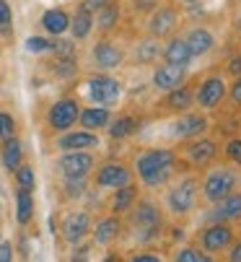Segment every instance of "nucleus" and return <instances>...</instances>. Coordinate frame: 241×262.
Here are the masks:
<instances>
[{"label":"nucleus","mask_w":241,"mask_h":262,"mask_svg":"<svg viewBox=\"0 0 241 262\" xmlns=\"http://www.w3.org/2000/svg\"><path fill=\"white\" fill-rule=\"evenodd\" d=\"M101 145V138L94 133V130H65V133H57L55 138V148L57 151H94V148Z\"/></svg>","instance_id":"412c9836"},{"label":"nucleus","mask_w":241,"mask_h":262,"mask_svg":"<svg viewBox=\"0 0 241 262\" xmlns=\"http://www.w3.org/2000/svg\"><path fill=\"white\" fill-rule=\"evenodd\" d=\"M221 138L205 133V135H197L192 140H184V143H177L174 151L182 161V169L184 171H203L208 169L210 164H215L221 159Z\"/></svg>","instance_id":"39448f33"},{"label":"nucleus","mask_w":241,"mask_h":262,"mask_svg":"<svg viewBox=\"0 0 241 262\" xmlns=\"http://www.w3.org/2000/svg\"><path fill=\"white\" fill-rule=\"evenodd\" d=\"M143 122L145 120L140 115H133V112H119V115H112V120L106 125V135L112 140H127V138L140 133Z\"/></svg>","instance_id":"4be33fe9"},{"label":"nucleus","mask_w":241,"mask_h":262,"mask_svg":"<svg viewBox=\"0 0 241 262\" xmlns=\"http://www.w3.org/2000/svg\"><path fill=\"white\" fill-rule=\"evenodd\" d=\"M68 31L73 34V39H75V42L89 39V36L96 31V29H94V13L86 11L83 6H78V8L70 13V29H68Z\"/></svg>","instance_id":"cd10ccee"},{"label":"nucleus","mask_w":241,"mask_h":262,"mask_svg":"<svg viewBox=\"0 0 241 262\" xmlns=\"http://www.w3.org/2000/svg\"><path fill=\"white\" fill-rule=\"evenodd\" d=\"M122 218H125V234L130 231V239L138 247H158V242L166 234L169 218L153 192H140V198Z\"/></svg>","instance_id":"f03ea898"},{"label":"nucleus","mask_w":241,"mask_h":262,"mask_svg":"<svg viewBox=\"0 0 241 262\" xmlns=\"http://www.w3.org/2000/svg\"><path fill=\"white\" fill-rule=\"evenodd\" d=\"M161 60L171 62V65H184V68H189L194 62V57L189 52V45L184 42V36L179 31L171 34L169 39H164V45H161Z\"/></svg>","instance_id":"5701e85b"},{"label":"nucleus","mask_w":241,"mask_h":262,"mask_svg":"<svg viewBox=\"0 0 241 262\" xmlns=\"http://www.w3.org/2000/svg\"><path fill=\"white\" fill-rule=\"evenodd\" d=\"M174 3H179V6L184 8V6H194V3H200V0H174Z\"/></svg>","instance_id":"09e8293b"},{"label":"nucleus","mask_w":241,"mask_h":262,"mask_svg":"<svg viewBox=\"0 0 241 262\" xmlns=\"http://www.w3.org/2000/svg\"><path fill=\"white\" fill-rule=\"evenodd\" d=\"M182 6L169 0V3H158L148 16H145V34L156 36V39H169L171 34H177L184 24H182Z\"/></svg>","instance_id":"1a4fd4ad"},{"label":"nucleus","mask_w":241,"mask_h":262,"mask_svg":"<svg viewBox=\"0 0 241 262\" xmlns=\"http://www.w3.org/2000/svg\"><path fill=\"white\" fill-rule=\"evenodd\" d=\"M179 34L189 45V52L194 60H203L218 50V34L208 24H187L184 29H179Z\"/></svg>","instance_id":"dca6fc26"},{"label":"nucleus","mask_w":241,"mask_h":262,"mask_svg":"<svg viewBox=\"0 0 241 262\" xmlns=\"http://www.w3.org/2000/svg\"><path fill=\"white\" fill-rule=\"evenodd\" d=\"M226 91H228V78L223 76V70L205 73V76L197 78V83H194V106L213 115V112L223 109Z\"/></svg>","instance_id":"0eeeda50"},{"label":"nucleus","mask_w":241,"mask_h":262,"mask_svg":"<svg viewBox=\"0 0 241 262\" xmlns=\"http://www.w3.org/2000/svg\"><path fill=\"white\" fill-rule=\"evenodd\" d=\"M0 143H3V138H0Z\"/></svg>","instance_id":"8fccbe9b"},{"label":"nucleus","mask_w":241,"mask_h":262,"mask_svg":"<svg viewBox=\"0 0 241 262\" xmlns=\"http://www.w3.org/2000/svg\"><path fill=\"white\" fill-rule=\"evenodd\" d=\"M197 213H203V223H215V221H223V223H233V226H241V190L231 192L228 198L208 205L205 210L200 208Z\"/></svg>","instance_id":"aec40b11"},{"label":"nucleus","mask_w":241,"mask_h":262,"mask_svg":"<svg viewBox=\"0 0 241 262\" xmlns=\"http://www.w3.org/2000/svg\"><path fill=\"white\" fill-rule=\"evenodd\" d=\"M50 52L52 57H75L78 47H75V39H65V34H62V36H52Z\"/></svg>","instance_id":"f704fd0d"},{"label":"nucleus","mask_w":241,"mask_h":262,"mask_svg":"<svg viewBox=\"0 0 241 262\" xmlns=\"http://www.w3.org/2000/svg\"><path fill=\"white\" fill-rule=\"evenodd\" d=\"M91 226H94V215L86 208H73L62 215L60 221V236L68 247L83 244L91 236Z\"/></svg>","instance_id":"4468645a"},{"label":"nucleus","mask_w":241,"mask_h":262,"mask_svg":"<svg viewBox=\"0 0 241 262\" xmlns=\"http://www.w3.org/2000/svg\"><path fill=\"white\" fill-rule=\"evenodd\" d=\"M194 83H197V78H187L182 86L166 91L164 99L153 104V117L166 120V117H171V115H179V112L192 109V106H194Z\"/></svg>","instance_id":"f8f14e48"},{"label":"nucleus","mask_w":241,"mask_h":262,"mask_svg":"<svg viewBox=\"0 0 241 262\" xmlns=\"http://www.w3.org/2000/svg\"><path fill=\"white\" fill-rule=\"evenodd\" d=\"M133 171L135 182L143 187V192L158 195L164 187L179 174L182 161L174 151V145H145L133 154Z\"/></svg>","instance_id":"f257e3e1"},{"label":"nucleus","mask_w":241,"mask_h":262,"mask_svg":"<svg viewBox=\"0 0 241 262\" xmlns=\"http://www.w3.org/2000/svg\"><path fill=\"white\" fill-rule=\"evenodd\" d=\"M89 179H62V198L65 200H80L86 195Z\"/></svg>","instance_id":"c9c22d12"},{"label":"nucleus","mask_w":241,"mask_h":262,"mask_svg":"<svg viewBox=\"0 0 241 262\" xmlns=\"http://www.w3.org/2000/svg\"><path fill=\"white\" fill-rule=\"evenodd\" d=\"M164 254L158 252V247H140L138 252L130 254V262H161Z\"/></svg>","instance_id":"a19ab883"},{"label":"nucleus","mask_w":241,"mask_h":262,"mask_svg":"<svg viewBox=\"0 0 241 262\" xmlns=\"http://www.w3.org/2000/svg\"><path fill=\"white\" fill-rule=\"evenodd\" d=\"M223 76L231 81V78H236V76H241V52H236V55H231L228 60H226V65H223Z\"/></svg>","instance_id":"37998d69"},{"label":"nucleus","mask_w":241,"mask_h":262,"mask_svg":"<svg viewBox=\"0 0 241 262\" xmlns=\"http://www.w3.org/2000/svg\"><path fill=\"white\" fill-rule=\"evenodd\" d=\"M221 159L241 169V135H233L221 145Z\"/></svg>","instance_id":"72a5a7b5"},{"label":"nucleus","mask_w":241,"mask_h":262,"mask_svg":"<svg viewBox=\"0 0 241 262\" xmlns=\"http://www.w3.org/2000/svg\"><path fill=\"white\" fill-rule=\"evenodd\" d=\"M161 39H156V36H150V34H145L143 39H138L135 42V50H133V60L138 62V65H153V62H158L161 60Z\"/></svg>","instance_id":"bb28decb"},{"label":"nucleus","mask_w":241,"mask_h":262,"mask_svg":"<svg viewBox=\"0 0 241 262\" xmlns=\"http://www.w3.org/2000/svg\"><path fill=\"white\" fill-rule=\"evenodd\" d=\"M39 26L47 36H62L70 29V13L65 8H47L39 18Z\"/></svg>","instance_id":"a878e982"},{"label":"nucleus","mask_w":241,"mask_h":262,"mask_svg":"<svg viewBox=\"0 0 241 262\" xmlns=\"http://www.w3.org/2000/svg\"><path fill=\"white\" fill-rule=\"evenodd\" d=\"M223 259H228V262H241V234H236V239H233V244L226 249Z\"/></svg>","instance_id":"c03bdc74"},{"label":"nucleus","mask_w":241,"mask_h":262,"mask_svg":"<svg viewBox=\"0 0 241 262\" xmlns=\"http://www.w3.org/2000/svg\"><path fill=\"white\" fill-rule=\"evenodd\" d=\"M119 21H122V6H119V0H114V3H109L94 13V29H99L104 36H109L119 26Z\"/></svg>","instance_id":"c85d7f7f"},{"label":"nucleus","mask_w":241,"mask_h":262,"mask_svg":"<svg viewBox=\"0 0 241 262\" xmlns=\"http://www.w3.org/2000/svg\"><path fill=\"white\" fill-rule=\"evenodd\" d=\"M241 190V169L218 159L208 169L200 171V203L203 208L228 198L231 192Z\"/></svg>","instance_id":"20e7f679"},{"label":"nucleus","mask_w":241,"mask_h":262,"mask_svg":"<svg viewBox=\"0 0 241 262\" xmlns=\"http://www.w3.org/2000/svg\"><path fill=\"white\" fill-rule=\"evenodd\" d=\"M187 78H189V68H184V65H171L164 60L150 65V86L158 94H166V91L182 86Z\"/></svg>","instance_id":"f3484780"},{"label":"nucleus","mask_w":241,"mask_h":262,"mask_svg":"<svg viewBox=\"0 0 241 262\" xmlns=\"http://www.w3.org/2000/svg\"><path fill=\"white\" fill-rule=\"evenodd\" d=\"M143 192V187L138 182H130L125 187H117V190H112V198H109V213H117V215H125L133 203L140 198Z\"/></svg>","instance_id":"b1692460"},{"label":"nucleus","mask_w":241,"mask_h":262,"mask_svg":"<svg viewBox=\"0 0 241 262\" xmlns=\"http://www.w3.org/2000/svg\"><path fill=\"white\" fill-rule=\"evenodd\" d=\"M171 259H174V262H213V257L205 254L194 242H192V244H184V247H177V249L171 252Z\"/></svg>","instance_id":"2f4dec72"},{"label":"nucleus","mask_w":241,"mask_h":262,"mask_svg":"<svg viewBox=\"0 0 241 262\" xmlns=\"http://www.w3.org/2000/svg\"><path fill=\"white\" fill-rule=\"evenodd\" d=\"M78 115H80V104L78 99L73 96H62L57 99L50 109H47V127L57 135V133H65L70 127L78 125Z\"/></svg>","instance_id":"a211bd4d"},{"label":"nucleus","mask_w":241,"mask_h":262,"mask_svg":"<svg viewBox=\"0 0 241 262\" xmlns=\"http://www.w3.org/2000/svg\"><path fill=\"white\" fill-rule=\"evenodd\" d=\"M31 218H34V195L31 190L16 187V221L21 226H29Z\"/></svg>","instance_id":"7c9ffc66"},{"label":"nucleus","mask_w":241,"mask_h":262,"mask_svg":"<svg viewBox=\"0 0 241 262\" xmlns=\"http://www.w3.org/2000/svg\"><path fill=\"white\" fill-rule=\"evenodd\" d=\"M127 62V47H122L112 36H101V39L91 47V65L99 73H114Z\"/></svg>","instance_id":"ddd939ff"},{"label":"nucleus","mask_w":241,"mask_h":262,"mask_svg":"<svg viewBox=\"0 0 241 262\" xmlns=\"http://www.w3.org/2000/svg\"><path fill=\"white\" fill-rule=\"evenodd\" d=\"M226 109H241V76L228 81V91H226Z\"/></svg>","instance_id":"58836bf2"},{"label":"nucleus","mask_w":241,"mask_h":262,"mask_svg":"<svg viewBox=\"0 0 241 262\" xmlns=\"http://www.w3.org/2000/svg\"><path fill=\"white\" fill-rule=\"evenodd\" d=\"M13 259V244L0 239V262H11Z\"/></svg>","instance_id":"49530a36"},{"label":"nucleus","mask_w":241,"mask_h":262,"mask_svg":"<svg viewBox=\"0 0 241 262\" xmlns=\"http://www.w3.org/2000/svg\"><path fill=\"white\" fill-rule=\"evenodd\" d=\"M0 161H3L6 171H11V174L24 164V143L18 140V135L0 143Z\"/></svg>","instance_id":"c756f323"},{"label":"nucleus","mask_w":241,"mask_h":262,"mask_svg":"<svg viewBox=\"0 0 241 262\" xmlns=\"http://www.w3.org/2000/svg\"><path fill=\"white\" fill-rule=\"evenodd\" d=\"M18 135V125H16V117L11 112H0V138L8 140V138H16Z\"/></svg>","instance_id":"ea45409f"},{"label":"nucleus","mask_w":241,"mask_h":262,"mask_svg":"<svg viewBox=\"0 0 241 262\" xmlns=\"http://www.w3.org/2000/svg\"><path fill=\"white\" fill-rule=\"evenodd\" d=\"M86 94H89V101L91 104H101V106H117L122 101V94H125V86L119 78H114L112 73H91L86 78Z\"/></svg>","instance_id":"9d476101"},{"label":"nucleus","mask_w":241,"mask_h":262,"mask_svg":"<svg viewBox=\"0 0 241 262\" xmlns=\"http://www.w3.org/2000/svg\"><path fill=\"white\" fill-rule=\"evenodd\" d=\"M231 26H233V31L241 36V0H238V6H236V11H233V18H231Z\"/></svg>","instance_id":"de8ad7c7"},{"label":"nucleus","mask_w":241,"mask_h":262,"mask_svg":"<svg viewBox=\"0 0 241 262\" xmlns=\"http://www.w3.org/2000/svg\"><path fill=\"white\" fill-rule=\"evenodd\" d=\"M213 130V122H210V115L203 109H187V112H179V115H171L164 120V140L177 145V143H184V140H192L197 135H205Z\"/></svg>","instance_id":"423d86ee"},{"label":"nucleus","mask_w":241,"mask_h":262,"mask_svg":"<svg viewBox=\"0 0 241 262\" xmlns=\"http://www.w3.org/2000/svg\"><path fill=\"white\" fill-rule=\"evenodd\" d=\"M161 205L169 221L184 223L189 221L203 203H200V174L197 171H179L164 190H161Z\"/></svg>","instance_id":"7ed1b4c3"},{"label":"nucleus","mask_w":241,"mask_h":262,"mask_svg":"<svg viewBox=\"0 0 241 262\" xmlns=\"http://www.w3.org/2000/svg\"><path fill=\"white\" fill-rule=\"evenodd\" d=\"M50 42H52V36H29L26 39V52H31V55L50 52Z\"/></svg>","instance_id":"79ce46f5"},{"label":"nucleus","mask_w":241,"mask_h":262,"mask_svg":"<svg viewBox=\"0 0 241 262\" xmlns=\"http://www.w3.org/2000/svg\"><path fill=\"white\" fill-rule=\"evenodd\" d=\"M236 234H238V226H233V223H223V221L203 223V226L197 229V234H194V244L205 254H210L213 259H218L233 244Z\"/></svg>","instance_id":"6e6552de"},{"label":"nucleus","mask_w":241,"mask_h":262,"mask_svg":"<svg viewBox=\"0 0 241 262\" xmlns=\"http://www.w3.org/2000/svg\"><path fill=\"white\" fill-rule=\"evenodd\" d=\"M13 179H16V187H24V190H31L36 187V174H34V166L31 164H21L16 171H13Z\"/></svg>","instance_id":"4c0bfd02"},{"label":"nucleus","mask_w":241,"mask_h":262,"mask_svg":"<svg viewBox=\"0 0 241 262\" xmlns=\"http://www.w3.org/2000/svg\"><path fill=\"white\" fill-rule=\"evenodd\" d=\"M91 184L94 190H117V187H125L130 182H135V171L127 161H104V164H96V169L91 171Z\"/></svg>","instance_id":"9b49d317"},{"label":"nucleus","mask_w":241,"mask_h":262,"mask_svg":"<svg viewBox=\"0 0 241 262\" xmlns=\"http://www.w3.org/2000/svg\"><path fill=\"white\" fill-rule=\"evenodd\" d=\"M122 236H125V218L117 215V213L101 215L99 221H94V226H91V242L96 247H101V249L114 247Z\"/></svg>","instance_id":"6ab92c4d"},{"label":"nucleus","mask_w":241,"mask_h":262,"mask_svg":"<svg viewBox=\"0 0 241 262\" xmlns=\"http://www.w3.org/2000/svg\"><path fill=\"white\" fill-rule=\"evenodd\" d=\"M0 213H3V210H0Z\"/></svg>","instance_id":"3c124183"},{"label":"nucleus","mask_w":241,"mask_h":262,"mask_svg":"<svg viewBox=\"0 0 241 262\" xmlns=\"http://www.w3.org/2000/svg\"><path fill=\"white\" fill-rule=\"evenodd\" d=\"M109 3H114V0H80V6H83L86 11H91V13L101 11V8H104V6H109Z\"/></svg>","instance_id":"a18cd8bd"},{"label":"nucleus","mask_w":241,"mask_h":262,"mask_svg":"<svg viewBox=\"0 0 241 262\" xmlns=\"http://www.w3.org/2000/svg\"><path fill=\"white\" fill-rule=\"evenodd\" d=\"M0 36L13 39V8L8 0H0Z\"/></svg>","instance_id":"e433bc0d"},{"label":"nucleus","mask_w":241,"mask_h":262,"mask_svg":"<svg viewBox=\"0 0 241 262\" xmlns=\"http://www.w3.org/2000/svg\"><path fill=\"white\" fill-rule=\"evenodd\" d=\"M112 120V109L109 106H101V104H91V106H80V115H78V125L83 130H106Z\"/></svg>","instance_id":"393cba45"},{"label":"nucleus","mask_w":241,"mask_h":262,"mask_svg":"<svg viewBox=\"0 0 241 262\" xmlns=\"http://www.w3.org/2000/svg\"><path fill=\"white\" fill-rule=\"evenodd\" d=\"M55 169L60 179H89L96 169V156L91 151H62Z\"/></svg>","instance_id":"2eb2a0df"},{"label":"nucleus","mask_w":241,"mask_h":262,"mask_svg":"<svg viewBox=\"0 0 241 262\" xmlns=\"http://www.w3.org/2000/svg\"><path fill=\"white\" fill-rule=\"evenodd\" d=\"M52 76H57L60 81H70L78 76V62L75 57H55L52 60Z\"/></svg>","instance_id":"473e14b6"}]
</instances>
